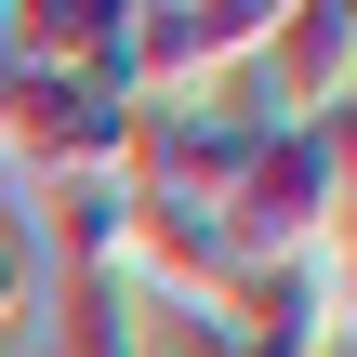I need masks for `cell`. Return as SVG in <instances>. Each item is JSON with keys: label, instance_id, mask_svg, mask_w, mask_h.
<instances>
[{"label": "cell", "instance_id": "cell-1", "mask_svg": "<svg viewBox=\"0 0 357 357\" xmlns=\"http://www.w3.org/2000/svg\"><path fill=\"white\" fill-rule=\"evenodd\" d=\"M225 265H318V238L344 225V172H331V146L318 132H265L252 159H238V185H225Z\"/></svg>", "mask_w": 357, "mask_h": 357}, {"label": "cell", "instance_id": "cell-2", "mask_svg": "<svg viewBox=\"0 0 357 357\" xmlns=\"http://www.w3.org/2000/svg\"><path fill=\"white\" fill-rule=\"evenodd\" d=\"M265 132H238V119H212L199 93H159V106H132V199H172V212H225V185H238V159H252Z\"/></svg>", "mask_w": 357, "mask_h": 357}, {"label": "cell", "instance_id": "cell-3", "mask_svg": "<svg viewBox=\"0 0 357 357\" xmlns=\"http://www.w3.org/2000/svg\"><path fill=\"white\" fill-rule=\"evenodd\" d=\"M331 278L318 265H238L225 278V305L199 318V344L212 357H331Z\"/></svg>", "mask_w": 357, "mask_h": 357}, {"label": "cell", "instance_id": "cell-4", "mask_svg": "<svg viewBox=\"0 0 357 357\" xmlns=\"http://www.w3.org/2000/svg\"><path fill=\"white\" fill-rule=\"evenodd\" d=\"M252 79H265V106H278L291 132H318V119L357 93V26H344V0H278V26L252 40Z\"/></svg>", "mask_w": 357, "mask_h": 357}, {"label": "cell", "instance_id": "cell-5", "mask_svg": "<svg viewBox=\"0 0 357 357\" xmlns=\"http://www.w3.org/2000/svg\"><path fill=\"white\" fill-rule=\"evenodd\" d=\"M318 278H331V318L357 331V199H344V225L318 238Z\"/></svg>", "mask_w": 357, "mask_h": 357}, {"label": "cell", "instance_id": "cell-6", "mask_svg": "<svg viewBox=\"0 0 357 357\" xmlns=\"http://www.w3.org/2000/svg\"><path fill=\"white\" fill-rule=\"evenodd\" d=\"M146 357H212V344H199V318H172V331H146Z\"/></svg>", "mask_w": 357, "mask_h": 357}, {"label": "cell", "instance_id": "cell-7", "mask_svg": "<svg viewBox=\"0 0 357 357\" xmlns=\"http://www.w3.org/2000/svg\"><path fill=\"white\" fill-rule=\"evenodd\" d=\"M344 26H357V0H344Z\"/></svg>", "mask_w": 357, "mask_h": 357}]
</instances>
